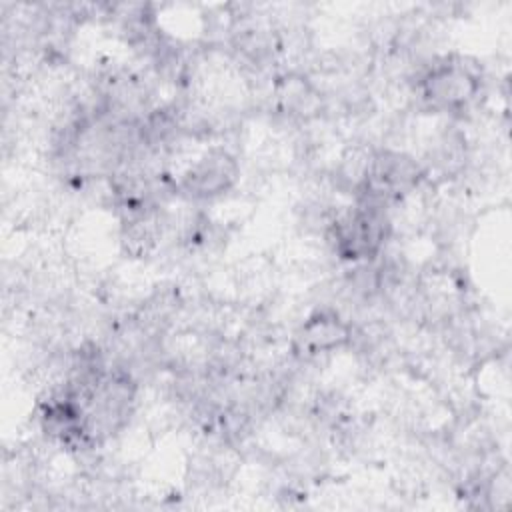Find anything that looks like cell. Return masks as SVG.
<instances>
[{
  "mask_svg": "<svg viewBox=\"0 0 512 512\" xmlns=\"http://www.w3.org/2000/svg\"><path fill=\"white\" fill-rule=\"evenodd\" d=\"M482 90V72L478 64L462 56H440L432 60L418 76L416 92L422 104L432 112H464L476 102Z\"/></svg>",
  "mask_w": 512,
  "mask_h": 512,
  "instance_id": "1",
  "label": "cell"
},
{
  "mask_svg": "<svg viewBox=\"0 0 512 512\" xmlns=\"http://www.w3.org/2000/svg\"><path fill=\"white\" fill-rule=\"evenodd\" d=\"M274 102L280 114L294 120H312L322 110V94L300 72H288L274 82Z\"/></svg>",
  "mask_w": 512,
  "mask_h": 512,
  "instance_id": "4",
  "label": "cell"
},
{
  "mask_svg": "<svg viewBox=\"0 0 512 512\" xmlns=\"http://www.w3.org/2000/svg\"><path fill=\"white\" fill-rule=\"evenodd\" d=\"M352 324L334 308L314 310L294 332L292 348L300 358H316L352 344Z\"/></svg>",
  "mask_w": 512,
  "mask_h": 512,
  "instance_id": "3",
  "label": "cell"
},
{
  "mask_svg": "<svg viewBox=\"0 0 512 512\" xmlns=\"http://www.w3.org/2000/svg\"><path fill=\"white\" fill-rule=\"evenodd\" d=\"M240 176L236 156L220 146L198 156L178 178L176 190L188 200H214L230 192Z\"/></svg>",
  "mask_w": 512,
  "mask_h": 512,
  "instance_id": "2",
  "label": "cell"
}]
</instances>
